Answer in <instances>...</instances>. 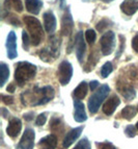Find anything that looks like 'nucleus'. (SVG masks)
<instances>
[{"label":"nucleus","mask_w":138,"mask_h":149,"mask_svg":"<svg viewBox=\"0 0 138 149\" xmlns=\"http://www.w3.org/2000/svg\"><path fill=\"white\" fill-rule=\"evenodd\" d=\"M136 127H137V130H138V122H137V124H136Z\"/></svg>","instance_id":"c03bdc74"},{"label":"nucleus","mask_w":138,"mask_h":149,"mask_svg":"<svg viewBox=\"0 0 138 149\" xmlns=\"http://www.w3.org/2000/svg\"><path fill=\"white\" fill-rule=\"evenodd\" d=\"M37 74V67L28 62H20L16 65L15 79L18 86L23 87L27 81L31 80Z\"/></svg>","instance_id":"f257e3e1"},{"label":"nucleus","mask_w":138,"mask_h":149,"mask_svg":"<svg viewBox=\"0 0 138 149\" xmlns=\"http://www.w3.org/2000/svg\"><path fill=\"white\" fill-rule=\"evenodd\" d=\"M121 104V100L116 95L111 96L110 98H108V100H106V102L103 105V113L107 116H111L113 114L114 111L116 109V107Z\"/></svg>","instance_id":"ddd939ff"},{"label":"nucleus","mask_w":138,"mask_h":149,"mask_svg":"<svg viewBox=\"0 0 138 149\" xmlns=\"http://www.w3.org/2000/svg\"><path fill=\"white\" fill-rule=\"evenodd\" d=\"M118 90L121 91V93L123 94V96L126 98L128 101L134 99L136 96V92L134 88L132 86H124V88H118Z\"/></svg>","instance_id":"b1692460"},{"label":"nucleus","mask_w":138,"mask_h":149,"mask_svg":"<svg viewBox=\"0 0 138 149\" xmlns=\"http://www.w3.org/2000/svg\"><path fill=\"white\" fill-rule=\"evenodd\" d=\"M113 71V66L110 62H107L103 65V67L101 69V75L103 78H106L108 77L109 74H111V72Z\"/></svg>","instance_id":"bb28decb"},{"label":"nucleus","mask_w":138,"mask_h":149,"mask_svg":"<svg viewBox=\"0 0 138 149\" xmlns=\"http://www.w3.org/2000/svg\"><path fill=\"white\" fill-rule=\"evenodd\" d=\"M47 121V114L46 113H43V114L39 115L37 117V120H35V124L37 126H43V125L46 123Z\"/></svg>","instance_id":"473e14b6"},{"label":"nucleus","mask_w":138,"mask_h":149,"mask_svg":"<svg viewBox=\"0 0 138 149\" xmlns=\"http://www.w3.org/2000/svg\"><path fill=\"white\" fill-rule=\"evenodd\" d=\"M75 44H76V55L78 58L79 63L82 64L83 62V57L85 54V50H86V45L83 38V32L79 31L75 37Z\"/></svg>","instance_id":"9d476101"},{"label":"nucleus","mask_w":138,"mask_h":149,"mask_svg":"<svg viewBox=\"0 0 138 149\" xmlns=\"http://www.w3.org/2000/svg\"><path fill=\"white\" fill-rule=\"evenodd\" d=\"M109 92H110V88L107 85H103L99 88L97 92H95L94 94L91 95L88 100V103H87L90 114L94 115L98 112L101 104L103 103V101L107 98Z\"/></svg>","instance_id":"20e7f679"},{"label":"nucleus","mask_w":138,"mask_h":149,"mask_svg":"<svg viewBox=\"0 0 138 149\" xmlns=\"http://www.w3.org/2000/svg\"><path fill=\"white\" fill-rule=\"evenodd\" d=\"M73 149H91L90 142L88 141L87 138H83L77 143V145Z\"/></svg>","instance_id":"cd10ccee"},{"label":"nucleus","mask_w":138,"mask_h":149,"mask_svg":"<svg viewBox=\"0 0 138 149\" xmlns=\"http://www.w3.org/2000/svg\"><path fill=\"white\" fill-rule=\"evenodd\" d=\"M118 38H119V40H121V46H119V49H118V52H117V54H116V57L121 56V54L124 51V47H125V38H124V36L121 35Z\"/></svg>","instance_id":"c9c22d12"},{"label":"nucleus","mask_w":138,"mask_h":149,"mask_svg":"<svg viewBox=\"0 0 138 149\" xmlns=\"http://www.w3.org/2000/svg\"><path fill=\"white\" fill-rule=\"evenodd\" d=\"M98 87H99V82L97 81V80H92V81H90V84H89V88H90L91 91H95Z\"/></svg>","instance_id":"ea45409f"},{"label":"nucleus","mask_w":138,"mask_h":149,"mask_svg":"<svg viewBox=\"0 0 138 149\" xmlns=\"http://www.w3.org/2000/svg\"><path fill=\"white\" fill-rule=\"evenodd\" d=\"M138 113V109H136L135 107H133V105H128V107H124L123 109H121V117L125 118L126 120H131L133 119L134 117H135L136 115H137Z\"/></svg>","instance_id":"5701e85b"},{"label":"nucleus","mask_w":138,"mask_h":149,"mask_svg":"<svg viewBox=\"0 0 138 149\" xmlns=\"http://www.w3.org/2000/svg\"><path fill=\"white\" fill-rule=\"evenodd\" d=\"M85 39H86V41L89 44H94L97 39V35H96V32H95V30L87 29L86 31H85Z\"/></svg>","instance_id":"c756f323"},{"label":"nucleus","mask_w":138,"mask_h":149,"mask_svg":"<svg viewBox=\"0 0 138 149\" xmlns=\"http://www.w3.org/2000/svg\"><path fill=\"white\" fill-rule=\"evenodd\" d=\"M59 45L60 42L56 37H51L49 39L48 47L44 48L39 52L41 60L46 63H52L59 55Z\"/></svg>","instance_id":"39448f33"},{"label":"nucleus","mask_w":138,"mask_h":149,"mask_svg":"<svg viewBox=\"0 0 138 149\" xmlns=\"http://www.w3.org/2000/svg\"><path fill=\"white\" fill-rule=\"evenodd\" d=\"M98 61H99V56L97 55L96 51L90 53V55H89V57H88V61H87L86 65H85V67H84V71H86V72L91 71V70L95 68V66H96Z\"/></svg>","instance_id":"393cba45"},{"label":"nucleus","mask_w":138,"mask_h":149,"mask_svg":"<svg viewBox=\"0 0 138 149\" xmlns=\"http://www.w3.org/2000/svg\"><path fill=\"white\" fill-rule=\"evenodd\" d=\"M1 97H2L3 103H5V104L10 105V104H12V103H14V97H12V96H5V95H2Z\"/></svg>","instance_id":"e433bc0d"},{"label":"nucleus","mask_w":138,"mask_h":149,"mask_svg":"<svg viewBox=\"0 0 138 149\" xmlns=\"http://www.w3.org/2000/svg\"><path fill=\"white\" fill-rule=\"evenodd\" d=\"M73 75V67L68 61H63L60 63L58 67V71H57V77H58L59 82L62 86L68 85L72 78Z\"/></svg>","instance_id":"0eeeda50"},{"label":"nucleus","mask_w":138,"mask_h":149,"mask_svg":"<svg viewBox=\"0 0 138 149\" xmlns=\"http://www.w3.org/2000/svg\"><path fill=\"white\" fill-rule=\"evenodd\" d=\"M33 116H34V113H27V114H24V119L26 120V121H31V120H33Z\"/></svg>","instance_id":"58836bf2"},{"label":"nucleus","mask_w":138,"mask_h":149,"mask_svg":"<svg viewBox=\"0 0 138 149\" xmlns=\"http://www.w3.org/2000/svg\"><path fill=\"white\" fill-rule=\"evenodd\" d=\"M23 21L30 33L31 45L39 46L44 40V30H43L42 24L39 23L37 18L32 16H24Z\"/></svg>","instance_id":"f03ea898"},{"label":"nucleus","mask_w":138,"mask_h":149,"mask_svg":"<svg viewBox=\"0 0 138 149\" xmlns=\"http://www.w3.org/2000/svg\"><path fill=\"white\" fill-rule=\"evenodd\" d=\"M15 89H16V87H15V84H10L8 85V92H10V93H12V92H15Z\"/></svg>","instance_id":"a19ab883"},{"label":"nucleus","mask_w":138,"mask_h":149,"mask_svg":"<svg viewBox=\"0 0 138 149\" xmlns=\"http://www.w3.org/2000/svg\"><path fill=\"white\" fill-rule=\"evenodd\" d=\"M4 8L6 10H14L21 13L23 10V4L21 0H4Z\"/></svg>","instance_id":"4be33fe9"},{"label":"nucleus","mask_w":138,"mask_h":149,"mask_svg":"<svg viewBox=\"0 0 138 149\" xmlns=\"http://www.w3.org/2000/svg\"><path fill=\"white\" fill-rule=\"evenodd\" d=\"M73 28H74V21H73V17L71 15L70 8H67L66 12H64L63 16L61 18V32L62 36H71L73 32Z\"/></svg>","instance_id":"1a4fd4ad"},{"label":"nucleus","mask_w":138,"mask_h":149,"mask_svg":"<svg viewBox=\"0 0 138 149\" xmlns=\"http://www.w3.org/2000/svg\"><path fill=\"white\" fill-rule=\"evenodd\" d=\"M103 2H111V1H113V0H102Z\"/></svg>","instance_id":"37998d69"},{"label":"nucleus","mask_w":138,"mask_h":149,"mask_svg":"<svg viewBox=\"0 0 138 149\" xmlns=\"http://www.w3.org/2000/svg\"><path fill=\"white\" fill-rule=\"evenodd\" d=\"M34 130L31 128H26L22 138L20 140L19 144L17 145V149H33L34 146Z\"/></svg>","instance_id":"6e6552de"},{"label":"nucleus","mask_w":138,"mask_h":149,"mask_svg":"<svg viewBox=\"0 0 138 149\" xmlns=\"http://www.w3.org/2000/svg\"><path fill=\"white\" fill-rule=\"evenodd\" d=\"M1 112H2V116H3V117H4V118H8V112L6 111V109H1Z\"/></svg>","instance_id":"79ce46f5"},{"label":"nucleus","mask_w":138,"mask_h":149,"mask_svg":"<svg viewBox=\"0 0 138 149\" xmlns=\"http://www.w3.org/2000/svg\"><path fill=\"white\" fill-rule=\"evenodd\" d=\"M22 129V122L18 118H12L8 123V126L6 128V132L10 138H17Z\"/></svg>","instance_id":"dca6fc26"},{"label":"nucleus","mask_w":138,"mask_h":149,"mask_svg":"<svg viewBox=\"0 0 138 149\" xmlns=\"http://www.w3.org/2000/svg\"><path fill=\"white\" fill-rule=\"evenodd\" d=\"M121 10L128 16L134 15L138 10V0H124L121 4Z\"/></svg>","instance_id":"f3484780"},{"label":"nucleus","mask_w":138,"mask_h":149,"mask_svg":"<svg viewBox=\"0 0 138 149\" xmlns=\"http://www.w3.org/2000/svg\"><path fill=\"white\" fill-rule=\"evenodd\" d=\"M87 90H88L87 84L85 81H82L81 84L74 90V92H73V97L78 100L83 99L87 94Z\"/></svg>","instance_id":"412c9836"},{"label":"nucleus","mask_w":138,"mask_h":149,"mask_svg":"<svg viewBox=\"0 0 138 149\" xmlns=\"http://www.w3.org/2000/svg\"><path fill=\"white\" fill-rule=\"evenodd\" d=\"M44 18V26L45 29L48 33H52L56 29V19H55L54 14L51 10H48L43 15Z\"/></svg>","instance_id":"4468645a"},{"label":"nucleus","mask_w":138,"mask_h":149,"mask_svg":"<svg viewBox=\"0 0 138 149\" xmlns=\"http://www.w3.org/2000/svg\"><path fill=\"white\" fill-rule=\"evenodd\" d=\"M82 130H83V126H79V127H75V128L71 129L63 139L62 142V146L63 148H69L77 139H78L82 134Z\"/></svg>","instance_id":"f8f14e48"},{"label":"nucleus","mask_w":138,"mask_h":149,"mask_svg":"<svg viewBox=\"0 0 138 149\" xmlns=\"http://www.w3.org/2000/svg\"><path fill=\"white\" fill-rule=\"evenodd\" d=\"M54 97V89L51 86H46L43 88L35 87L32 91V97L29 100H32L31 105H43L46 104Z\"/></svg>","instance_id":"7ed1b4c3"},{"label":"nucleus","mask_w":138,"mask_h":149,"mask_svg":"<svg viewBox=\"0 0 138 149\" xmlns=\"http://www.w3.org/2000/svg\"><path fill=\"white\" fill-rule=\"evenodd\" d=\"M8 16H10V17L8 18V21L10 23V24L15 25V26H20V25H21L19 19H18L15 15H12V14H8Z\"/></svg>","instance_id":"72a5a7b5"},{"label":"nucleus","mask_w":138,"mask_h":149,"mask_svg":"<svg viewBox=\"0 0 138 149\" xmlns=\"http://www.w3.org/2000/svg\"><path fill=\"white\" fill-rule=\"evenodd\" d=\"M22 39H23V48L27 51V50L29 49L30 44H31V40L29 39V36H28V33L25 31V30L22 33Z\"/></svg>","instance_id":"2f4dec72"},{"label":"nucleus","mask_w":138,"mask_h":149,"mask_svg":"<svg viewBox=\"0 0 138 149\" xmlns=\"http://www.w3.org/2000/svg\"><path fill=\"white\" fill-rule=\"evenodd\" d=\"M101 51L103 55H109L113 52L115 47V35L112 31H107L102 36L100 40Z\"/></svg>","instance_id":"423d86ee"},{"label":"nucleus","mask_w":138,"mask_h":149,"mask_svg":"<svg viewBox=\"0 0 138 149\" xmlns=\"http://www.w3.org/2000/svg\"><path fill=\"white\" fill-rule=\"evenodd\" d=\"M74 107H75V112H74L75 121L79 122V123L86 121L87 116H86V113H85V107H84L83 103L81 101H79L78 99L74 100Z\"/></svg>","instance_id":"2eb2a0df"},{"label":"nucleus","mask_w":138,"mask_h":149,"mask_svg":"<svg viewBox=\"0 0 138 149\" xmlns=\"http://www.w3.org/2000/svg\"><path fill=\"white\" fill-rule=\"evenodd\" d=\"M98 146H100V149H117L112 143H110V142L100 143V144H98Z\"/></svg>","instance_id":"f704fd0d"},{"label":"nucleus","mask_w":138,"mask_h":149,"mask_svg":"<svg viewBox=\"0 0 138 149\" xmlns=\"http://www.w3.org/2000/svg\"><path fill=\"white\" fill-rule=\"evenodd\" d=\"M112 23L108 20V19H102L100 22L97 24V29L100 32H104L108 27H110Z\"/></svg>","instance_id":"c85d7f7f"},{"label":"nucleus","mask_w":138,"mask_h":149,"mask_svg":"<svg viewBox=\"0 0 138 149\" xmlns=\"http://www.w3.org/2000/svg\"><path fill=\"white\" fill-rule=\"evenodd\" d=\"M136 130H137V127L130 124L125 128V134H126L127 137L134 138L136 136Z\"/></svg>","instance_id":"7c9ffc66"},{"label":"nucleus","mask_w":138,"mask_h":149,"mask_svg":"<svg viewBox=\"0 0 138 149\" xmlns=\"http://www.w3.org/2000/svg\"><path fill=\"white\" fill-rule=\"evenodd\" d=\"M50 130L52 134L61 136L64 134V124L60 118H52L50 122Z\"/></svg>","instance_id":"6ab92c4d"},{"label":"nucleus","mask_w":138,"mask_h":149,"mask_svg":"<svg viewBox=\"0 0 138 149\" xmlns=\"http://www.w3.org/2000/svg\"><path fill=\"white\" fill-rule=\"evenodd\" d=\"M132 48L135 50V52L138 53V35H136L132 40Z\"/></svg>","instance_id":"4c0bfd02"},{"label":"nucleus","mask_w":138,"mask_h":149,"mask_svg":"<svg viewBox=\"0 0 138 149\" xmlns=\"http://www.w3.org/2000/svg\"><path fill=\"white\" fill-rule=\"evenodd\" d=\"M57 146V137L55 134H49L39 140V147L42 149H55Z\"/></svg>","instance_id":"a211bd4d"},{"label":"nucleus","mask_w":138,"mask_h":149,"mask_svg":"<svg viewBox=\"0 0 138 149\" xmlns=\"http://www.w3.org/2000/svg\"><path fill=\"white\" fill-rule=\"evenodd\" d=\"M0 72H1V81H0V86L3 87L4 84L6 82V80L8 79L10 77V69L4 63H1L0 64Z\"/></svg>","instance_id":"a878e982"},{"label":"nucleus","mask_w":138,"mask_h":149,"mask_svg":"<svg viewBox=\"0 0 138 149\" xmlns=\"http://www.w3.org/2000/svg\"><path fill=\"white\" fill-rule=\"evenodd\" d=\"M26 10L33 15H37L43 6V2L41 0H25Z\"/></svg>","instance_id":"aec40b11"},{"label":"nucleus","mask_w":138,"mask_h":149,"mask_svg":"<svg viewBox=\"0 0 138 149\" xmlns=\"http://www.w3.org/2000/svg\"><path fill=\"white\" fill-rule=\"evenodd\" d=\"M6 48H8V58L14 60L18 56L17 52V37L14 31H10L8 36L6 40Z\"/></svg>","instance_id":"9b49d317"}]
</instances>
